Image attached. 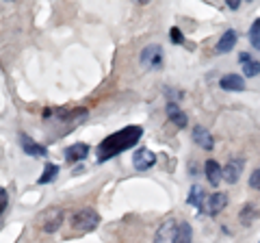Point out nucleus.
<instances>
[{"instance_id": "f257e3e1", "label": "nucleus", "mask_w": 260, "mask_h": 243, "mask_svg": "<svg viewBox=\"0 0 260 243\" xmlns=\"http://www.w3.org/2000/svg\"><path fill=\"white\" fill-rule=\"evenodd\" d=\"M141 135H143L141 126H128V128H121V131H117L115 135H109L107 139L98 145V161L104 163V161L117 157L119 152L133 148V145L139 143Z\"/></svg>"}, {"instance_id": "f03ea898", "label": "nucleus", "mask_w": 260, "mask_h": 243, "mask_svg": "<svg viewBox=\"0 0 260 243\" xmlns=\"http://www.w3.org/2000/svg\"><path fill=\"white\" fill-rule=\"evenodd\" d=\"M98 224H100V215L89 206L80 208L78 213L72 215V228L78 230V232H91V230H95Z\"/></svg>"}, {"instance_id": "7ed1b4c3", "label": "nucleus", "mask_w": 260, "mask_h": 243, "mask_svg": "<svg viewBox=\"0 0 260 243\" xmlns=\"http://www.w3.org/2000/svg\"><path fill=\"white\" fill-rule=\"evenodd\" d=\"M141 66L148 70H160L162 68V48L158 44L145 46L141 50Z\"/></svg>"}, {"instance_id": "20e7f679", "label": "nucleus", "mask_w": 260, "mask_h": 243, "mask_svg": "<svg viewBox=\"0 0 260 243\" xmlns=\"http://www.w3.org/2000/svg\"><path fill=\"white\" fill-rule=\"evenodd\" d=\"M133 165H135L137 172H148V169H152L156 165V155L148 148H139L133 155Z\"/></svg>"}, {"instance_id": "39448f33", "label": "nucleus", "mask_w": 260, "mask_h": 243, "mask_svg": "<svg viewBox=\"0 0 260 243\" xmlns=\"http://www.w3.org/2000/svg\"><path fill=\"white\" fill-rule=\"evenodd\" d=\"M243 167H245V161H243L241 157L228 161L225 167H223V180L228 185H237L241 180V174H243Z\"/></svg>"}, {"instance_id": "423d86ee", "label": "nucleus", "mask_w": 260, "mask_h": 243, "mask_svg": "<svg viewBox=\"0 0 260 243\" xmlns=\"http://www.w3.org/2000/svg\"><path fill=\"white\" fill-rule=\"evenodd\" d=\"M20 145H22V150L26 152L28 157L32 159H46L48 157V148L42 143H37L35 139H30L28 135H20Z\"/></svg>"}, {"instance_id": "0eeeda50", "label": "nucleus", "mask_w": 260, "mask_h": 243, "mask_svg": "<svg viewBox=\"0 0 260 243\" xmlns=\"http://www.w3.org/2000/svg\"><path fill=\"white\" fill-rule=\"evenodd\" d=\"M176 228H178V222L176 220H165V222L158 226L156 234H154V243H174Z\"/></svg>"}, {"instance_id": "6e6552de", "label": "nucleus", "mask_w": 260, "mask_h": 243, "mask_svg": "<svg viewBox=\"0 0 260 243\" xmlns=\"http://www.w3.org/2000/svg\"><path fill=\"white\" fill-rule=\"evenodd\" d=\"M237 42H239V33H237L234 28H228L225 33L219 37V42H217V46H215V52H217V54L232 52L234 46H237Z\"/></svg>"}, {"instance_id": "1a4fd4ad", "label": "nucleus", "mask_w": 260, "mask_h": 243, "mask_svg": "<svg viewBox=\"0 0 260 243\" xmlns=\"http://www.w3.org/2000/svg\"><path fill=\"white\" fill-rule=\"evenodd\" d=\"M204 172H206V180L210 187H219V183L223 180V167L215 159H208L204 163Z\"/></svg>"}, {"instance_id": "9d476101", "label": "nucleus", "mask_w": 260, "mask_h": 243, "mask_svg": "<svg viewBox=\"0 0 260 243\" xmlns=\"http://www.w3.org/2000/svg\"><path fill=\"white\" fill-rule=\"evenodd\" d=\"M165 115H167L169 122H174L178 128H184V126H186V113H184L180 107H178V102L169 100V102L165 104Z\"/></svg>"}, {"instance_id": "9b49d317", "label": "nucleus", "mask_w": 260, "mask_h": 243, "mask_svg": "<svg viewBox=\"0 0 260 243\" xmlns=\"http://www.w3.org/2000/svg\"><path fill=\"white\" fill-rule=\"evenodd\" d=\"M193 141L200 145V148H204V150H213L215 148V137L210 135L204 126H193Z\"/></svg>"}, {"instance_id": "f8f14e48", "label": "nucleus", "mask_w": 260, "mask_h": 243, "mask_svg": "<svg viewBox=\"0 0 260 243\" xmlns=\"http://www.w3.org/2000/svg\"><path fill=\"white\" fill-rule=\"evenodd\" d=\"M65 159L70 161V163H74V161H85L87 157H89V145L87 143H72V145H68V148H65Z\"/></svg>"}, {"instance_id": "ddd939ff", "label": "nucleus", "mask_w": 260, "mask_h": 243, "mask_svg": "<svg viewBox=\"0 0 260 243\" xmlns=\"http://www.w3.org/2000/svg\"><path fill=\"white\" fill-rule=\"evenodd\" d=\"M189 204H193L195 208H198V215H204L206 213V204H208V196L204 193V189L202 187H191Z\"/></svg>"}, {"instance_id": "4468645a", "label": "nucleus", "mask_w": 260, "mask_h": 243, "mask_svg": "<svg viewBox=\"0 0 260 243\" xmlns=\"http://www.w3.org/2000/svg\"><path fill=\"white\" fill-rule=\"evenodd\" d=\"M63 208H52V210H48V215H46V220H44V232H56L59 230V226L63 224Z\"/></svg>"}, {"instance_id": "2eb2a0df", "label": "nucleus", "mask_w": 260, "mask_h": 243, "mask_svg": "<svg viewBox=\"0 0 260 243\" xmlns=\"http://www.w3.org/2000/svg\"><path fill=\"white\" fill-rule=\"evenodd\" d=\"M228 206V196L221 191H215L213 196H208V204H206V213L208 215H217Z\"/></svg>"}, {"instance_id": "dca6fc26", "label": "nucleus", "mask_w": 260, "mask_h": 243, "mask_svg": "<svg viewBox=\"0 0 260 243\" xmlns=\"http://www.w3.org/2000/svg\"><path fill=\"white\" fill-rule=\"evenodd\" d=\"M219 87H221L223 92H243V89H245V80L239 74H225L219 80Z\"/></svg>"}, {"instance_id": "f3484780", "label": "nucleus", "mask_w": 260, "mask_h": 243, "mask_svg": "<svg viewBox=\"0 0 260 243\" xmlns=\"http://www.w3.org/2000/svg\"><path fill=\"white\" fill-rule=\"evenodd\" d=\"M174 243H193V228H191V224H186V222L178 224Z\"/></svg>"}, {"instance_id": "a211bd4d", "label": "nucleus", "mask_w": 260, "mask_h": 243, "mask_svg": "<svg viewBox=\"0 0 260 243\" xmlns=\"http://www.w3.org/2000/svg\"><path fill=\"white\" fill-rule=\"evenodd\" d=\"M56 174H59V165H54V163H48L46 169H44V174L37 178V185H48V183H52Z\"/></svg>"}, {"instance_id": "6ab92c4d", "label": "nucleus", "mask_w": 260, "mask_h": 243, "mask_svg": "<svg viewBox=\"0 0 260 243\" xmlns=\"http://www.w3.org/2000/svg\"><path fill=\"white\" fill-rule=\"evenodd\" d=\"M249 44L254 50H260V18L254 20V24L249 26Z\"/></svg>"}, {"instance_id": "aec40b11", "label": "nucleus", "mask_w": 260, "mask_h": 243, "mask_svg": "<svg viewBox=\"0 0 260 243\" xmlns=\"http://www.w3.org/2000/svg\"><path fill=\"white\" fill-rule=\"evenodd\" d=\"M258 217V210L251 206V204H245L243 206V210H241V224L243 226H251V222H254Z\"/></svg>"}, {"instance_id": "412c9836", "label": "nucleus", "mask_w": 260, "mask_h": 243, "mask_svg": "<svg viewBox=\"0 0 260 243\" xmlns=\"http://www.w3.org/2000/svg\"><path fill=\"white\" fill-rule=\"evenodd\" d=\"M243 74H245L247 78H256L260 74V61L251 59L249 63H245V66H243Z\"/></svg>"}, {"instance_id": "4be33fe9", "label": "nucleus", "mask_w": 260, "mask_h": 243, "mask_svg": "<svg viewBox=\"0 0 260 243\" xmlns=\"http://www.w3.org/2000/svg\"><path fill=\"white\" fill-rule=\"evenodd\" d=\"M169 39H172V44H182L184 42V37H182L178 26H172V31H169Z\"/></svg>"}, {"instance_id": "5701e85b", "label": "nucleus", "mask_w": 260, "mask_h": 243, "mask_svg": "<svg viewBox=\"0 0 260 243\" xmlns=\"http://www.w3.org/2000/svg\"><path fill=\"white\" fill-rule=\"evenodd\" d=\"M249 187L251 189H260V169H254L249 174Z\"/></svg>"}, {"instance_id": "b1692460", "label": "nucleus", "mask_w": 260, "mask_h": 243, "mask_svg": "<svg viewBox=\"0 0 260 243\" xmlns=\"http://www.w3.org/2000/svg\"><path fill=\"white\" fill-rule=\"evenodd\" d=\"M7 204H9V198H7V191H5V189H0V215L5 213Z\"/></svg>"}, {"instance_id": "393cba45", "label": "nucleus", "mask_w": 260, "mask_h": 243, "mask_svg": "<svg viewBox=\"0 0 260 243\" xmlns=\"http://www.w3.org/2000/svg\"><path fill=\"white\" fill-rule=\"evenodd\" d=\"M165 94L169 96V98H182V96H184L182 92H176V89H172V87H167V89H165Z\"/></svg>"}, {"instance_id": "a878e982", "label": "nucleus", "mask_w": 260, "mask_h": 243, "mask_svg": "<svg viewBox=\"0 0 260 243\" xmlns=\"http://www.w3.org/2000/svg\"><path fill=\"white\" fill-rule=\"evenodd\" d=\"M239 61L243 63V66H245V63H249V61H251V56H249V52H241V54H239Z\"/></svg>"}, {"instance_id": "bb28decb", "label": "nucleus", "mask_w": 260, "mask_h": 243, "mask_svg": "<svg viewBox=\"0 0 260 243\" xmlns=\"http://www.w3.org/2000/svg\"><path fill=\"white\" fill-rule=\"evenodd\" d=\"M239 7H241L239 0H228V9H234V11H237Z\"/></svg>"}]
</instances>
